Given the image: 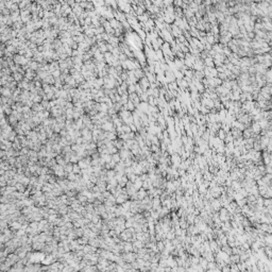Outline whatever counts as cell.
Masks as SVG:
<instances>
[{
	"label": "cell",
	"mask_w": 272,
	"mask_h": 272,
	"mask_svg": "<svg viewBox=\"0 0 272 272\" xmlns=\"http://www.w3.org/2000/svg\"><path fill=\"white\" fill-rule=\"evenodd\" d=\"M128 93H129V95H130V94L136 93V86H135V84H133V85H129V88H128Z\"/></svg>",
	"instance_id": "obj_4"
},
{
	"label": "cell",
	"mask_w": 272,
	"mask_h": 272,
	"mask_svg": "<svg viewBox=\"0 0 272 272\" xmlns=\"http://www.w3.org/2000/svg\"><path fill=\"white\" fill-rule=\"evenodd\" d=\"M72 149H74V150H79V145H74V146H72Z\"/></svg>",
	"instance_id": "obj_5"
},
{
	"label": "cell",
	"mask_w": 272,
	"mask_h": 272,
	"mask_svg": "<svg viewBox=\"0 0 272 272\" xmlns=\"http://www.w3.org/2000/svg\"><path fill=\"white\" fill-rule=\"evenodd\" d=\"M63 47V44H62V40H60V38H56V40H54V42L52 43V48L55 50L60 49V48Z\"/></svg>",
	"instance_id": "obj_2"
},
{
	"label": "cell",
	"mask_w": 272,
	"mask_h": 272,
	"mask_svg": "<svg viewBox=\"0 0 272 272\" xmlns=\"http://www.w3.org/2000/svg\"><path fill=\"white\" fill-rule=\"evenodd\" d=\"M1 94H2V97H6V98H11L13 95V91L8 87H2L1 88Z\"/></svg>",
	"instance_id": "obj_1"
},
{
	"label": "cell",
	"mask_w": 272,
	"mask_h": 272,
	"mask_svg": "<svg viewBox=\"0 0 272 272\" xmlns=\"http://www.w3.org/2000/svg\"><path fill=\"white\" fill-rule=\"evenodd\" d=\"M121 128H122V131H123V133H124V134H129V133H131V132H132V131H131V128H130V125L125 124V123H124V124H123Z\"/></svg>",
	"instance_id": "obj_3"
}]
</instances>
